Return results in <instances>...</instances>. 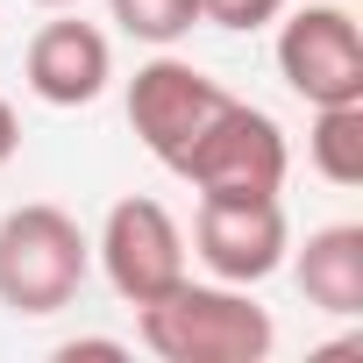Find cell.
I'll return each instance as SVG.
<instances>
[{
	"instance_id": "1",
	"label": "cell",
	"mask_w": 363,
	"mask_h": 363,
	"mask_svg": "<svg viewBox=\"0 0 363 363\" xmlns=\"http://www.w3.org/2000/svg\"><path fill=\"white\" fill-rule=\"evenodd\" d=\"M143 342L164 363H257L271 349V313L228 285H186L143 306Z\"/></svg>"
},
{
	"instance_id": "2",
	"label": "cell",
	"mask_w": 363,
	"mask_h": 363,
	"mask_svg": "<svg viewBox=\"0 0 363 363\" xmlns=\"http://www.w3.org/2000/svg\"><path fill=\"white\" fill-rule=\"evenodd\" d=\"M86 235L57 207H15L0 221V306L8 313H57L86 285Z\"/></svg>"
},
{
	"instance_id": "3",
	"label": "cell",
	"mask_w": 363,
	"mask_h": 363,
	"mask_svg": "<svg viewBox=\"0 0 363 363\" xmlns=\"http://www.w3.org/2000/svg\"><path fill=\"white\" fill-rule=\"evenodd\" d=\"M178 178H193L200 193H278L285 186V135H278V121L264 107L228 93V107L186 150Z\"/></svg>"
},
{
	"instance_id": "4",
	"label": "cell",
	"mask_w": 363,
	"mask_h": 363,
	"mask_svg": "<svg viewBox=\"0 0 363 363\" xmlns=\"http://www.w3.org/2000/svg\"><path fill=\"white\" fill-rule=\"evenodd\" d=\"M228 107V93L207 79V72H193V65H178V57H157V65H143L135 79H128V121H135V135H143V150L157 157V164H186V150L200 143V128L214 121Z\"/></svg>"
},
{
	"instance_id": "5",
	"label": "cell",
	"mask_w": 363,
	"mask_h": 363,
	"mask_svg": "<svg viewBox=\"0 0 363 363\" xmlns=\"http://www.w3.org/2000/svg\"><path fill=\"white\" fill-rule=\"evenodd\" d=\"M193 242L221 285H257L285 264V207L278 193H207Z\"/></svg>"
},
{
	"instance_id": "6",
	"label": "cell",
	"mask_w": 363,
	"mask_h": 363,
	"mask_svg": "<svg viewBox=\"0 0 363 363\" xmlns=\"http://www.w3.org/2000/svg\"><path fill=\"white\" fill-rule=\"evenodd\" d=\"M100 264L128 306H150L186 278V235H178V221L157 200H121L100 228Z\"/></svg>"
},
{
	"instance_id": "7",
	"label": "cell",
	"mask_w": 363,
	"mask_h": 363,
	"mask_svg": "<svg viewBox=\"0 0 363 363\" xmlns=\"http://www.w3.org/2000/svg\"><path fill=\"white\" fill-rule=\"evenodd\" d=\"M278 72L313 107L363 100V36H356V22L342 8H299L278 36Z\"/></svg>"
},
{
	"instance_id": "8",
	"label": "cell",
	"mask_w": 363,
	"mask_h": 363,
	"mask_svg": "<svg viewBox=\"0 0 363 363\" xmlns=\"http://www.w3.org/2000/svg\"><path fill=\"white\" fill-rule=\"evenodd\" d=\"M22 72H29V93L36 100L86 107L107 86V36L93 22H43L36 43H29V57H22Z\"/></svg>"
},
{
	"instance_id": "9",
	"label": "cell",
	"mask_w": 363,
	"mask_h": 363,
	"mask_svg": "<svg viewBox=\"0 0 363 363\" xmlns=\"http://www.w3.org/2000/svg\"><path fill=\"white\" fill-rule=\"evenodd\" d=\"M299 292L306 306L349 320L363 313V228L356 221H335V228H313L306 250H299Z\"/></svg>"
},
{
	"instance_id": "10",
	"label": "cell",
	"mask_w": 363,
	"mask_h": 363,
	"mask_svg": "<svg viewBox=\"0 0 363 363\" xmlns=\"http://www.w3.org/2000/svg\"><path fill=\"white\" fill-rule=\"evenodd\" d=\"M313 171L335 186H363V100L320 107L313 121Z\"/></svg>"
},
{
	"instance_id": "11",
	"label": "cell",
	"mask_w": 363,
	"mask_h": 363,
	"mask_svg": "<svg viewBox=\"0 0 363 363\" xmlns=\"http://www.w3.org/2000/svg\"><path fill=\"white\" fill-rule=\"evenodd\" d=\"M114 22L143 43H178L193 22H200V0H107Z\"/></svg>"
},
{
	"instance_id": "12",
	"label": "cell",
	"mask_w": 363,
	"mask_h": 363,
	"mask_svg": "<svg viewBox=\"0 0 363 363\" xmlns=\"http://www.w3.org/2000/svg\"><path fill=\"white\" fill-rule=\"evenodd\" d=\"M278 8L285 0H200V22H214V29H264Z\"/></svg>"
},
{
	"instance_id": "13",
	"label": "cell",
	"mask_w": 363,
	"mask_h": 363,
	"mask_svg": "<svg viewBox=\"0 0 363 363\" xmlns=\"http://www.w3.org/2000/svg\"><path fill=\"white\" fill-rule=\"evenodd\" d=\"M15 143H22V121H15V107H8V100H0V164L15 157Z\"/></svg>"
},
{
	"instance_id": "14",
	"label": "cell",
	"mask_w": 363,
	"mask_h": 363,
	"mask_svg": "<svg viewBox=\"0 0 363 363\" xmlns=\"http://www.w3.org/2000/svg\"><path fill=\"white\" fill-rule=\"evenodd\" d=\"M79 356H121V342H65V363H79Z\"/></svg>"
},
{
	"instance_id": "15",
	"label": "cell",
	"mask_w": 363,
	"mask_h": 363,
	"mask_svg": "<svg viewBox=\"0 0 363 363\" xmlns=\"http://www.w3.org/2000/svg\"><path fill=\"white\" fill-rule=\"evenodd\" d=\"M43 8H72V0H43Z\"/></svg>"
}]
</instances>
